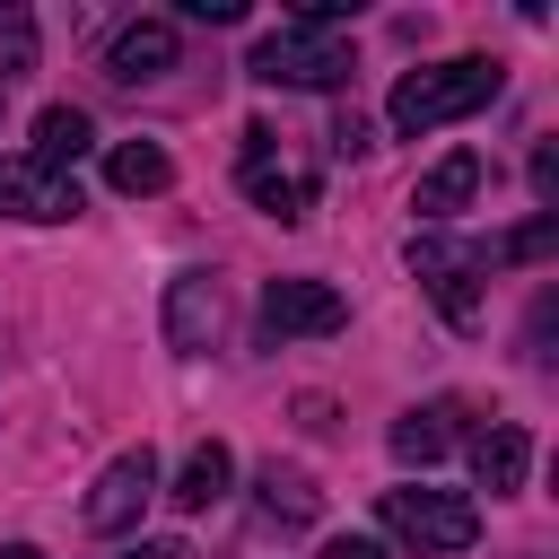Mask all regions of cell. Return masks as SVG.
Segmentation results:
<instances>
[{"mask_svg":"<svg viewBox=\"0 0 559 559\" xmlns=\"http://www.w3.org/2000/svg\"><path fill=\"white\" fill-rule=\"evenodd\" d=\"M542 253H559V210H542L533 227H515V236H489L480 245V262L498 271V262H542Z\"/></svg>","mask_w":559,"mask_h":559,"instance_id":"cell-18","label":"cell"},{"mask_svg":"<svg viewBox=\"0 0 559 559\" xmlns=\"http://www.w3.org/2000/svg\"><path fill=\"white\" fill-rule=\"evenodd\" d=\"M454 419H463V402H428V411H402V419H393V454H402V463H437V454L454 445Z\"/></svg>","mask_w":559,"mask_h":559,"instance_id":"cell-16","label":"cell"},{"mask_svg":"<svg viewBox=\"0 0 559 559\" xmlns=\"http://www.w3.org/2000/svg\"><path fill=\"white\" fill-rule=\"evenodd\" d=\"M376 515H384V533L411 542L419 559H454V550L480 542V507H472L463 489H384Z\"/></svg>","mask_w":559,"mask_h":559,"instance_id":"cell-3","label":"cell"},{"mask_svg":"<svg viewBox=\"0 0 559 559\" xmlns=\"http://www.w3.org/2000/svg\"><path fill=\"white\" fill-rule=\"evenodd\" d=\"M166 341L175 349H218L227 341V288H218V271H175L166 280Z\"/></svg>","mask_w":559,"mask_h":559,"instance_id":"cell-7","label":"cell"},{"mask_svg":"<svg viewBox=\"0 0 559 559\" xmlns=\"http://www.w3.org/2000/svg\"><path fill=\"white\" fill-rule=\"evenodd\" d=\"M148 498H157V454H148V445L114 454V463L96 472V489H87V533H131V524L148 515Z\"/></svg>","mask_w":559,"mask_h":559,"instance_id":"cell-6","label":"cell"},{"mask_svg":"<svg viewBox=\"0 0 559 559\" xmlns=\"http://www.w3.org/2000/svg\"><path fill=\"white\" fill-rule=\"evenodd\" d=\"M122 559H192V550H183V542H131Z\"/></svg>","mask_w":559,"mask_h":559,"instance_id":"cell-24","label":"cell"},{"mask_svg":"<svg viewBox=\"0 0 559 559\" xmlns=\"http://www.w3.org/2000/svg\"><path fill=\"white\" fill-rule=\"evenodd\" d=\"M227 480H236V463H227V445L210 437V445H192V454H183V472H175V489H166V498H175L183 515H210V507L227 498Z\"/></svg>","mask_w":559,"mask_h":559,"instance_id":"cell-14","label":"cell"},{"mask_svg":"<svg viewBox=\"0 0 559 559\" xmlns=\"http://www.w3.org/2000/svg\"><path fill=\"white\" fill-rule=\"evenodd\" d=\"M323 559H384L367 533H341V542H323Z\"/></svg>","mask_w":559,"mask_h":559,"instance_id":"cell-23","label":"cell"},{"mask_svg":"<svg viewBox=\"0 0 559 559\" xmlns=\"http://www.w3.org/2000/svg\"><path fill=\"white\" fill-rule=\"evenodd\" d=\"M245 70H253L262 87H341V79L358 70V52H349V35L323 26V17H280V26L253 44Z\"/></svg>","mask_w":559,"mask_h":559,"instance_id":"cell-2","label":"cell"},{"mask_svg":"<svg viewBox=\"0 0 559 559\" xmlns=\"http://www.w3.org/2000/svg\"><path fill=\"white\" fill-rule=\"evenodd\" d=\"M105 175H114V192L140 201V192H166V183H175V157H166L157 140H122V148L105 157Z\"/></svg>","mask_w":559,"mask_h":559,"instance_id":"cell-17","label":"cell"},{"mask_svg":"<svg viewBox=\"0 0 559 559\" xmlns=\"http://www.w3.org/2000/svg\"><path fill=\"white\" fill-rule=\"evenodd\" d=\"M26 70H35V17L0 0V79H26Z\"/></svg>","mask_w":559,"mask_h":559,"instance_id":"cell-19","label":"cell"},{"mask_svg":"<svg viewBox=\"0 0 559 559\" xmlns=\"http://www.w3.org/2000/svg\"><path fill=\"white\" fill-rule=\"evenodd\" d=\"M533 201H542V210L559 201V148H550V140L533 148Z\"/></svg>","mask_w":559,"mask_h":559,"instance_id":"cell-21","label":"cell"},{"mask_svg":"<svg viewBox=\"0 0 559 559\" xmlns=\"http://www.w3.org/2000/svg\"><path fill=\"white\" fill-rule=\"evenodd\" d=\"M0 559H44V550H35V542H9V550H0Z\"/></svg>","mask_w":559,"mask_h":559,"instance_id":"cell-25","label":"cell"},{"mask_svg":"<svg viewBox=\"0 0 559 559\" xmlns=\"http://www.w3.org/2000/svg\"><path fill=\"white\" fill-rule=\"evenodd\" d=\"M411 280L437 297V314H445L454 332H480V323H489V297H480L489 262H480V245H454V236H411Z\"/></svg>","mask_w":559,"mask_h":559,"instance_id":"cell-4","label":"cell"},{"mask_svg":"<svg viewBox=\"0 0 559 559\" xmlns=\"http://www.w3.org/2000/svg\"><path fill=\"white\" fill-rule=\"evenodd\" d=\"M0 210L52 227V218H79V183L70 175H44L35 157H0Z\"/></svg>","mask_w":559,"mask_h":559,"instance_id":"cell-8","label":"cell"},{"mask_svg":"<svg viewBox=\"0 0 559 559\" xmlns=\"http://www.w3.org/2000/svg\"><path fill=\"white\" fill-rule=\"evenodd\" d=\"M498 61H480V52H463V61H428V70H411L402 87H393V105H384V122L402 131V140H419V131H437V122H463V114H480L489 96H498Z\"/></svg>","mask_w":559,"mask_h":559,"instance_id":"cell-1","label":"cell"},{"mask_svg":"<svg viewBox=\"0 0 559 559\" xmlns=\"http://www.w3.org/2000/svg\"><path fill=\"white\" fill-rule=\"evenodd\" d=\"M349 323V297L332 280H271L262 288V332L271 341H332Z\"/></svg>","mask_w":559,"mask_h":559,"instance_id":"cell-5","label":"cell"},{"mask_svg":"<svg viewBox=\"0 0 559 559\" xmlns=\"http://www.w3.org/2000/svg\"><path fill=\"white\" fill-rule=\"evenodd\" d=\"M87 140H96V122H87L79 105H44V114H35V148H26V157H35L44 175H70V166L87 157Z\"/></svg>","mask_w":559,"mask_h":559,"instance_id":"cell-12","label":"cell"},{"mask_svg":"<svg viewBox=\"0 0 559 559\" xmlns=\"http://www.w3.org/2000/svg\"><path fill=\"white\" fill-rule=\"evenodd\" d=\"M524 472H533V437H524L515 419H489V428L472 437V480H480L489 498H515Z\"/></svg>","mask_w":559,"mask_h":559,"instance_id":"cell-11","label":"cell"},{"mask_svg":"<svg viewBox=\"0 0 559 559\" xmlns=\"http://www.w3.org/2000/svg\"><path fill=\"white\" fill-rule=\"evenodd\" d=\"M472 192H480V157H472V148H454V157H437V166L411 183V210H419V218H454Z\"/></svg>","mask_w":559,"mask_h":559,"instance_id":"cell-13","label":"cell"},{"mask_svg":"<svg viewBox=\"0 0 559 559\" xmlns=\"http://www.w3.org/2000/svg\"><path fill=\"white\" fill-rule=\"evenodd\" d=\"M253 489H262V515H271V524H288V533L323 515V489H314V480H306L297 463H280V454L262 463V480H253Z\"/></svg>","mask_w":559,"mask_h":559,"instance_id":"cell-15","label":"cell"},{"mask_svg":"<svg viewBox=\"0 0 559 559\" xmlns=\"http://www.w3.org/2000/svg\"><path fill=\"white\" fill-rule=\"evenodd\" d=\"M175 70V17H131L114 44H105V79L140 87V79H166Z\"/></svg>","mask_w":559,"mask_h":559,"instance_id":"cell-10","label":"cell"},{"mask_svg":"<svg viewBox=\"0 0 559 559\" xmlns=\"http://www.w3.org/2000/svg\"><path fill=\"white\" fill-rule=\"evenodd\" d=\"M183 17H201V26H236L245 0H183Z\"/></svg>","mask_w":559,"mask_h":559,"instance_id":"cell-22","label":"cell"},{"mask_svg":"<svg viewBox=\"0 0 559 559\" xmlns=\"http://www.w3.org/2000/svg\"><path fill=\"white\" fill-rule=\"evenodd\" d=\"M245 192H253V210H271V218H306V201H314V183L271 157V122H245Z\"/></svg>","mask_w":559,"mask_h":559,"instance_id":"cell-9","label":"cell"},{"mask_svg":"<svg viewBox=\"0 0 559 559\" xmlns=\"http://www.w3.org/2000/svg\"><path fill=\"white\" fill-rule=\"evenodd\" d=\"M367 148H376V122L367 114H341L332 122V157H367Z\"/></svg>","mask_w":559,"mask_h":559,"instance_id":"cell-20","label":"cell"}]
</instances>
